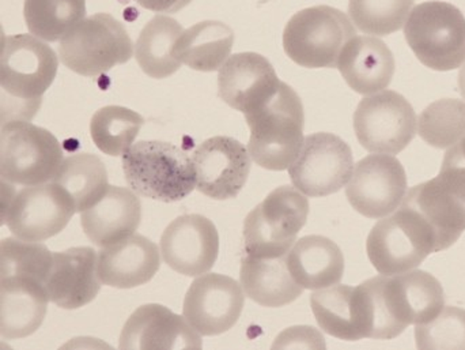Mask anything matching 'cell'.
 <instances>
[{"mask_svg":"<svg viewBox=\"0 0 465 350\" xmlns=\"http://www.w3.org/2000/svg\"><path fill=\"white\" fill-rule=\"evenodd\" d=\"M357 288L365 307L368 338L373 340H393L411 325L433 321L445 307L441 283L423 270L381 275Z\"/></svg>","mask_w":465,"mask_h":350,"instance_id":"1","label":"cell"},{"mask_svg":"<svg viewBox=\"0 0 465 350\" xmlns=\"http://www.w3.org/2000/svg\"><path fill=\"white\" fill-rule=\"evenodd\" d=\"M54 49L33 35H3L0 60L2 119L29 122L41 105V97L56 78ZM2 123V125H5Z\"/></svg>","mask_w":465,"mask_h":350,"instance_id":"2","label":"cell"},{"mask_svg":"<svg viewBox=\"0 0 465 350\" xmlns=\"http://www.w3.org/2000/svg\"><path fill=\"white\" fill-rule=\"evenodd\" d=\"M245 120L251 130L248 152L252 160L268 171L289 169L305 141V115L295 90L281 82L275 95L246 114Z\"/></svg>","mask_w":465,"mask_h":350,"instance_id":"3","label":"cell"},{"mask_svg":"<svg viewBox=\"0 0 465 350\" xmlns=\"http://www.w3.org/2000/svg\"><path fill=\"white\" fill-rule=\"evenodd\" d=\"M123 171L136 194L154 201H182L196 188L193 158L168 142L134 144L123 155Z\"/></svg>","mask_w":465,"mask_h":350,"instance_id":"4","label":"cell"},{"mask_svg":"<svg viewBox=\"0 0 465 350\" xmlns=\"http://www.w3.org/2000/svg\"><path fill=\"white\" fill-rule=\"evenodd\" d=\"M369 261L384 275L417 269L430 254L440 253L436 235L409 205L381 218L366 242Z\"/></svg>","mask_w":465,"mask_h":350,"instance_id":"5","label":"cell"},{"mask_svg":"<svg viewBox=\"0 0 465 350\" xmlns=\"http://www.w3.org/2000/svg\"><path fill=\"white\" fill-rule=\"evenodd\" d=\"M404 37L422 65L450 71L465 63V16L447 2L420 3L412 8Z\"/></svg>","mask_w":465,"mask_h":350,"instance_id":"6","label":"cell"},{"mask_svg":"<svg viewBox=\"0 0 465 350\" xmlns=\"http://www.w3.org/2000/svg\"><path fill=\"white\" fill-rule=\"evenodd\" d=\"M308 215V198L297 188L282 185L271 191L243 221L246 254L267 259L286 255Z\"/></svg>","mask_w":465,"mask_h":350,"instance_id":"7","label":"cell"},{"mask_svg":"<svg viewBox=\"0 0 465 350\" xmlns=\"http://www.w3.org/2000/svg\"><path fill=\"white\" fill-rule=\"evenodd\" d=\"M355 35L354 24L346 14L330 5H314L287 22L283 48L301 67L335 68L341 49Z\"/></svg>","mask_w":465,"mask_h":350,"instance_id":"8","label":"cell"},{"mask_svg":"<svg viewBox=\"0 0 465 350\" xmlns=\"http://www.w3.org/2000/svg\"><path fill=\"white\" fill-rule=\"evenodd\" d=\"M63 65L84 76H98L134 56V44L122 22L98 13L79 22L60 40Z\"/></svg>","mask_w":465,"mask_h":350,"instance_id":"9","label":"cell"},{"mask_svg":"<svg viewBox=\"0 0 465 350\" xmlns=\"http://www.w3.org/2000/svg\"><path fill=\"white\" fill-rule=\"evenodd\" d=\"M63 149L54 134L26 120L2 125L0 174L11 185H37L54 179Z\"/></svg>","mask_w":465,"mask_h":350,"instance_id":"10","label":"cell"},{"mask_svg":"<svg viewBox=\"0 0 465 350\" xmlns=\"http://www.w3.org/2000/svg\"><path fill=\"white\" fill-rule=\"evenodd\" d=\"M403 204L433 229L440 251L447 250L465 231V165L442 161L439 176L411 188Z\"/></svg>","mask_w":465,"mask_h":350,"instance_id":"11","label":"cell"},{"mask_svg":"<svg viewBox=\"0 0 465 350\" xmlns=\"http://www.w3.org/2000/svg\"><path fill=\"white\" fill-rule=\"evenodd\" d=\"M417 123L411 104L393 90L362 98L354 112L355 135L373 155L403 152L417 134Z\"/></svg>","mask_w":465,"mask_h":350,"instance_id":"12","label":"cell"},{"mask_svg":"<svg viewBox=\"0 0 465 350\" xmlns=\"http://www.w3.org/2000/svg\"><path fill=\"white\" fill-rule=\"evenodd\" d=\"M76 213L75 204L56 183L27 185L2 212V224L11 234L29 242H44L59 235Z\"/></svg>","mask_w":465,"mask_h":350,"instance_id":"13","label":"cell"},{"mask_svg":"<svg viewBox=\"0 0 465 350\" xmlns=\"http://www.w3.org/2000/svg\"><path fill=\"white\" fill-rule=\"evenodd\" d=\"M354 171L349 145L330 133L306 136L300 155L289 166L292 185L311 198L332 195L341 191Z\"/></svg>","mask_w":465,"mask_h":350,"instance_id":"14","label":"cell"},{"mask_svg":"<svg viewBox=\"0 0 465 350\" xmlns=\"http://www.w3.org/2000/svg\"><path fill=\"white\" fill-rule=\"evenodd\" d=\"M409 193L406 171L398 158L371 155L354 166L346 188L350 205L368 218L387 217L401 207Z\"/></svg>","mask_w":465,"mask_h":350,"instance_id":"15","label":"cell"},{"mask_svg":"<svg viewBox=\"0 0 465 350\" xmlns=\"http://www.w3.org/2000/svg\"><path fill=\"white\" fill-rule=\"evenodd\" d=\"M242 286L228 275L209 273L191 284L183 315L201 335H220L234 327L242 314Z\"/></svg>","mask_w":465,"mask_h":350,"instance_id":"16","label":"cell"},{"mask_svg":"<svg viewBox=\"0 0 465 350\" xmlns=\"http://www.w3.org/2000/svg\"><path fill=\"white\" fill-rule=\"evenodd\" d=\"M160 250L172 270L198 277L206 275L217 262L220 235L214 223L204 215H180L163 231Z\"/></svg>","mask_w":465,"mask_h":350,"instance_id":"17","label":"cell"},{"mask_svg":"<svg viewBox=\"0 0 465 350\" xmlns=\"http://www.w3.org/2000/svg\"><path fill=\"white\" fill-rule=\"evenodd\" d=\"M196 188L217 201L232 199L241 193L251 172V155L231 136H213L193 155Z\"/></svg>","mask_w":465,"mask_h":350,"instance_id":"18","label":"cell"},{"mask_svg":"<svg viewBox=\"0 0 465 350\" xmlns=\"http://www.w3.org/2000/svg\"><path fill=\"white\" fill-rule=\"evenodd\" d=\"M98 255L90 247L54 253L45 286L49 302L63 310H78L92 303L101 291Z\"/></svg>","mask_w":465,"mask_h":350,"instance_id":"19","label":"cell"},{"mask_svg":"<svg viewBox=\"0 0 465 350\" xmlns=\"http://www.w3.org/2000/svg\"><path fill=\"white\" fill-rule=\"evenodd\" d=\"M279 85L272 65L254 52L232 55L218 74V95L231 108L243 115L270 100Z\"/></svg>","mask_w":465,"mask_h":350,"instance_id":"20","label":"cell"},{"mask_svg":"<svg viewBox=\"0 0 465 350\" xmlns=\"http://www.w3.org/2000/svg\"><path fill=\"white\" fill-rule=\"evenodd\" d=\"M120 349H201V335L165 305L136 308L120 335Z\"/></svg>","mask_w":465,"mask_h":350,"instance_id":"21","label":"cell"},{"mask_svg":"<svg viewBox=\"0 0 465 350\" xmlns=\"http://www.w3.org/2000/svg\"><path fill=\"white\" fill-rule=\"evenodd\" d=\"M161 266V250L142 236H133L106 245L98 254V275L104 285L133 289L144 285L157 275Z\"/></svg>","mask_w":465,"mask_h":350,"instance_id":"22","label":"cell"},{"mask_svg":"<svg viewBox=\"0 0 465 350\" xmlns=\"http://www.w3.org/2000/svg\"><path fill=\"white\" fill-rule=\"evenodd\" d=\"M336 68L354 92L371 95L390 86L395 74V57L380 38L355 35L341 49Z\"/></svg>","mask_w":465,"mask_h":350,"instance_id":"23","label":"cell"},{"mask_svg":"<svg viewBox=\"0 0 465 350\" xmlns=\"http://www.w3.org/2000/svg\"><path fill=\"white\" fill-rule=\"evenodd\" d=\"M45 286L37 278L10 275L0 285V333L7 340L35 335L48 310Z\"/></svg>","mask_w":465,"mask_h":350,"instance_id":"24","label":"cell"},{"mask_svg":"<svg viewBox=\"0 0 465 350\" xmlns=\"http://www.w3.org/2000/svg\"><path fill=\"white\" fill-rule=\"evenodd\" d=\"M142 220L138 196L127 188L109 185L105 195L81 213L82 229L98 247L114 245L133 236Z\"/></svg>","mask_w":465,"mask_h":350,"instance_id":"25","label":"cell"},{"mask_svg":"<svg viewBox=\"0 0 465 350\" xmlns=\"http://www.w3.org/2000/svg\"><path fill=\"white\" fill-rule=\"evenodd\" d=\"M287 267L303 289L328 288L341 283L344 275V256L339 245L324 236H305L297 240L286 254Z\"/></svg>","mask_w":465,"mask_h":350,"instance_id":"26","label":"cell"},{"mask_svg":"<svg viewBox=\"0 0 465 350\" xmlns=\"http://www.w3.org/2000/svg\"><path fill=\"white\" fill-rule=\"evenodd\" d=\"M240 283L243 294L262 307H284L303 292L287 267L286 255L270 259L246 255L241 262Z\"/></svg>","mask_w":465,"mask_h":350,"instance_id":"27","label":"cell"},{"mask_svg":"<svg viewBox=\"0 0 465 350\" xmlns=\"http://www.w3.org/2000/svg\"><path fill=\"white\" fill-rule=\"evenodd\" d=\"M312 311L322 332L338 340L366 338L365 316L357 289L347 285L319 289L311 296Z\"/></svg>","mask_w":465,"mask_h":350,"instance_id":"28","label":"cell"},{"mask_svg":"<svg viewBox=\"0 0 465 350\" xmlns=\"http://www.w3.org/2000/svg\"><path fill=\"white\" fill-rule=\"evenodd\" d=\"M234 33L220 21H203L184 30L174 55L193 70L212 73L220 70L231 57Z\"/></svg>","mask_w":465,"mask_h":350,"instance_id":"29","label":"cell"},{"mask_svg":"<svg viewBox=\"0 0 465 350\" xmlns=\"http://www.w3.org/2000/svg\"><path fill=\"white\" fill-rule=\"evenodd\" d=\"M184 33L182 25L168 15L150 19L135 44V57L142 71L154 79L168 78L179 71L182 62L174 55V46Z\"/></svg>","mask_w":465,"mask_h":350,"instance_id":"30","label":"cell"},{"mask_svg":"<svg viewBox=\"0 0 465 350\" xmlns=\"http://www.w3.org/2000/svg\"><path fill=\"white\" fill-rule=\"evenodd\" d=\"M52 180L67 191L75 204L76 213L94 206L109 188L105 164L90 153L65 157Z\"/></svg>","mask_w":465,"mask_h":350,"instance_id":"31","label":"cell"},{"mask_svg":"<svg viewBox=\"0 0 465 350\" xmlns=\"http://www.w3.org/2000/svg\"><path fill=\"white\" fill-rule=\"evenodd\" d=\"M86 16V0H25L24 18L30 35L62 40Z\"/></svg>","mask_w":465,"mask_h":350,"instance_id":"32","label":"cell"},{"mask_svg":"<svg viewBox=\"0 0 465 350\" xmlns=\"http://www.w3.org/2000/svg\"><path fill=\"white\" fill-rule=\"evenodd\" d=\"M143 123V117L133 109L104 106L93 115L90 135L101 152L119 157L133 146Z\"/></svg>","mask_w":465,"mask_h":350,"instance_id":"33","label":"cell"},{"mask_svg":"<svg viewBox=\"0 0 465 350\" xmlns=\"http://www.w3.org/2000/svg\"><path fill=\"white\" fill-rule=\"evenodd\" d=\"M420 138L437 149H450L465 135V103L442 98L430 104L418 117Z\"/></svg>","mask_w":465,"mask_h":350,"instance_id":"34","label":"cell"},{"mask_svg":"<svg viewBox=\"0 0 465 350\" xmlns=\"http://www.w3.org/2000/svg\"><path fill=\"white\" fill-rule=\"evenodd\" d=\"M414 0H350L352 24L365 35H388L406 25Z\"/></svg>","mask_w":465,"mask_h":350,"instance_id":"35","label":"cell"},{"mask_svg":"<svg viewBox=\"0 0 465 350\" xmlns=\"http://www.w3.org/2000/svg\"><path fill=\"white\" fill-rule=\"evenodd\" d=\"M2 278L27 275L45 283L54 254L40 242H29L19 237H7L0 245Z\"/></svg>","mask_w":465,"mask_h":350,"instance_id":"36","label":"cell"},{"mask_svg":"<svg viewBox=\"0 0 465 350\" xmlns=\"http://www.w3.org/2000/svg\"><path fill=\"white\" fill-rule=\"evenodd\" d=\"M415 341L422 350L465 349V310L444 307L433 321L417 325Z\"/></svg>","mask_w":465,"mask_h":350,"instance_id":"37","label":"cell"},{"mask_svg":"<svg viewBox=\"0 0 465 350\" xmlns=\"http://www.w3.org/2000/svg\"><path fill=\"white\" fill-rule=\"evenodd\" d=\"M273 349L287 348H325L324 338L313 327H290L278 335L272 345Z\"/></svg>","mask_w":465,"mask_h":350,"instance_id":"38","label":"cell"},{"mask_svg":"<svg viewBox=\"0 0 465 350\" xmlns=\"http://www.w3.org/2000/svg\"><path fill=\"white\" fill-rule=\"evenodd\" d=\"M141 7L153 13H177L187 7L193 0H135Z\"/></svg>","mask_w":465,"mask_h":350,"instance_id":"39","label":"cell"},{"mask_svg":"<svg viewBox=\"0 0 465 350\" xmlns=\"http://www.w3.org/2000/svg\"><path fill=\"white\" fill-rule=\"evenodd\" d=\"M444 158L445 160L453 161V163L463 164V165H465V135L458 144L450 147Z\"/></svg>","mask_w":465,"mask_h":350,"instance_id":"40","label":"cell"},{"mask_svg":"<svg viewBox=\"0 0 465 350\" xmlns=\"http://www.w3.org/2000/svg\"><path fill=\"white\" fill-rule=\"evenodd\" d=\"M459 89H460L461 95L465 100V63L461 67L460 73H459Z\"/></svg>","mask_w":465,"mask_h":350,"instance_id":"41","label":"cell"}]
</instances>
